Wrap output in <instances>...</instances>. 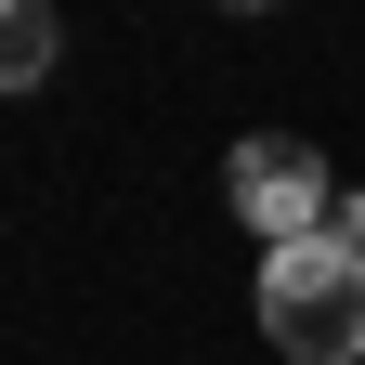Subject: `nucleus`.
Segmentation results:
<instances>
[{
	"label": "nucleus",
	"instance_id": "nucleus-1",
	"mask_svg": "<svg viewBox=\"0 0 365 365\" xmlns=\"http://www.w3.org/2000/svg\"><path fill=\"white\" fill-rule=\"evenodd\" d=\"M261 327H274V352H300V365H352L365 352V248H339V235L274 248L261 261Z\"/></svg>",
	"mask_w": 365,
	"mask_h": 365
},
{
	"label": "nucleus",
	"instance_id": "nucleus-2",
	"mask_svg": "<svg viewBox=\"0 0 365 365\" xmlns=\"http://www.w3.org/2000/svg\"><path fill=\"white\" fill-rule=\"evenodd\" d=\"M235 209H248V235H261V261L274 248H313L327 235V209H339V182H327V157L313 144H287V130H261V144H235Z\"/></svg>",
	"mask_w": 365,
	"mask_h": 365
},
{
	"label": "nucleus",
	"instance_id": "nucleus-3",
	"mask_svg": "<svg viewBox=\"0 0 365 365\" xmlns=\"http://www.w3.org/2000/svg\"><path fill=\"white\" fill-rule=\"evenodd\" d=\"M53 53H66V26L39 14V0H0V91H26V78H53Z\"/></svg>",
	"mask_w": 365,
	"mask_h": 365
}]
</instances>
